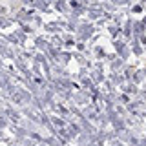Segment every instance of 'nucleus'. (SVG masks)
I'll return each instance as SVG.
<instances>
[{
    "mask_svg": "<svg viewBox=\"0 0 146 146\" xmlns=\"http://www.w3.org/2000/svg\"><path fill=\"white\" fill-rule=\"evenodd\" d=\"M9 13V7L4 6V4H0V15H7Z\"/></svg>",
    "mask_w": 146,
    "mask_h": 146,
    "instance_id": "f257e3e1",
    "label": "nucleus"
},
{
    "mask_svg": "<svg viewBox=\"0 0 146 146\" xmlns=\"http://www.w3.org/2000/svg\"><path fill=\"white\" fill-rule=\"evenodd\" d=\"M0 2H2V0H0Z\"/></svg>",
    "mask_w": 146,
    "mask_h": 146,
    "instance_id": "f03ea898",
    "label": "nucleus"
}]
</instances>
